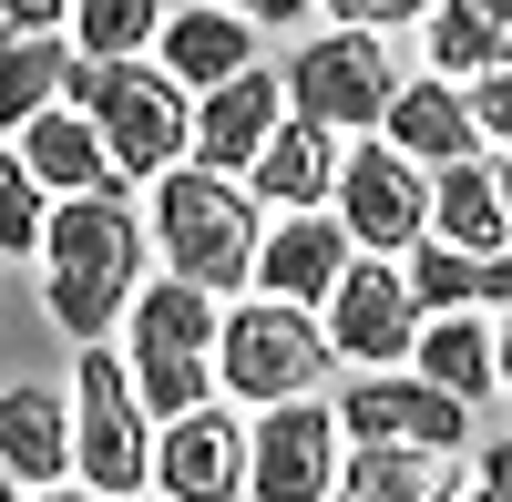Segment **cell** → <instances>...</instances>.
I'll list each match as a JSON object with an SVG mask.
<instances>
[{
    "mask_svg": "<svg viewBox=\"0 0 512 502\" xmlns=\"http://www.w3.org/2000/svg\"><path fill=\"white\" fill-rule=\"evenodd\" d=\"M400 287H410V308L420 318H451V308H502V287H512V267L502 257H461V246H400Z\"/></svg>",
    "mask_w": 512,
    "mask_h": 502,
    "instance_id": "603a6c76",
    "label": "cell"
},
{
    "mask_svg": "<svg viewBox=\"0 0 512 502\" xmlns=\"http://www.w3.org/2000/svg\"><path fill=\"white\" fill-rule=\"evenodd\" d=\"M62 472H72V400L41 380H0V482L52 492Z\"/></svg>",
    "mask_w": 512,
    "mask_h": 502,
    "instance_id": "5bb4252c",
    "label": "cell"
},
{
    "mask_svg": "<svg viewBox=\"0 0 512 502\" xmlns=\"http://www.w3.org/2000/svg\"><path fill=\"white\" fill-rule=\"evenodd\" d=\"M256 236L267 226H256V195L236 175H195V164L154 175V246H164V267H175L185 287H205V298L246 287Z\"/></svg>",
    "mask_w": 512,
    "mask_h": 502,
    "instance_id": "277c9868",
    "label": "cell"
},
{
    "mask_svg": "<svg viewBox=\"0 0 512 502\" xmlns=\"http://www.w3.org/2000/svg\"><path fill=\"white\" fill-rule=\"evenodd\" d=\"M328 482H338L328 400H267L246 421V502H328Z\"/></svg>",
    "mask_w": 512,
    "mask_h": 502,
    "instance_id": "30bf717a",
    "label": "cell"
},
{
    "mask_svg": "<svg viewBox=\"0 0 512 502\" xmlns=\"http://www.w3.org/2000/svg\"><path fill=\"white\" fill-rule=\"evenodd\" d=\"M0 502H21V492H11V482H0Z\"/></svg>",
    "mask_w": 512,
    "mask_h": 502,
    "instance_id": "836d02e7",
    "label": "cell"
},
{
    "mask_svg": "<svg viewBox=\"0 0 512 502\" xmlns=\"http://www.w3.org/2000/svg\"><path fill=\"white\" fill-rule=\"evenodd\" d=\"M512 52V0H431V82H482Z\"/></svg>",
    "mask_w": 512,
    "mask_h": 502,
    "instance_id": "cb8c5ba5",
    "label": "cell"
},
{
    "mask_svg": "<svg viewBox=\"0 0 512 502\" xmlns=\"http://www.w3.org/2000/svg\"><path fill=\"white\" fill-rule=\"evenodd\" d=\"M41 216H52V195L21 175V154H0V257H41Z\"/></svg>",
    "mask_w": 512,
    "mask_h": 502,
    "instance_id": "4316f807",
    "label": "cell"
},
{
    "mask_svg": "<svg viewBox=\"0 0 512 502\" xmlns=\"http://www.w3.org/2000/svg\"><path fill=\"white\" fill-rule=\"evenodd\" d=\"M328 380V339H318V308H287V298H246L236 318H216V390L267 410V400H308Z\"/></svg>",
    "mask_w": 512,
    "mask_h": 502,
    "instance_id": "8992f818",
    "label": "cell"
},
{
    "mask_svg": "<svg viewBox=\"0 0 512 502\" xmlns=\"http://www.w3.org/2000/svg\"><path fill=\"white\" fill-rule=\"evenodd\" d=\"M338 154H349V144H338V134H318V123H277V134L267 144H256V164H246V195H277L287 205V216H318V205H328V185H338Z\"/></svg>",
    "mask_w": 512,
    "mask_h": 502,
    "instance_id": "ffe728a7",
    "label": "cell"
},
{
    "mask_svg": "<svg viewBox=\"0 0 512 502\" xmlns=\"http://www.w3.org/2000/svg\"><path fill=\"white\" fill-rule=\"evenodd\" d=\"M175 11L185 0H72V41H82V62H144Z\"/></svg>",
    "mask_w": 512,
    "mask_h": 502,
    "instance_id": "d4e9b609",
    "label": "cell"
},
{
    "mask_svg": "<svg viewBox=\"0 0 512 502\" xmlns=\"http://www.w3.org/2000/svg\"><path fill=\"white\" fill-rule=\"evenodd\" d=\"M451 502H502V492H451Z\"/></svg>",
    "mask_w": 512,
    "mask_h": 502,
    "instance_id": "d6a6232c",
    "label": "cell"
},
{
    "mask_svg": "<svg viewBox=\"0 0 512 502\" xmlns=\"http://www.w3.org/2000/svg\"><path fill=\"white\" fill-rule=\"evenodd\" d=\"M123 380H134L144 421H185V410L216 400V298L185 277L134 287L123 308Z\"/></svg>",
    "mask_w": 512,
    "mask_h": 502,
    "instance_id": "7a4b0ae2",
    "label": "cell"
},
{
    "mask_svg": "<svg viewBox=\"0 0 512 502\" xmlns=\"http://www.w3.org/2000/svg\"><path fill=\"white\" fill-rule=\"evenodd\" d=\"M379 144H390L400 164H472L482 134H472V113H461V82H400L390 113H379Z\"/></svg>",
    "mask_w": 512,
    "mask_h": 502,
    "instance_id": "ac0fdd59",
    "label": "cell"
},
{
    "mask_svg": "<svg viewBox=\"0 0 512 502\" xmlns=\"http://www.w3.org/2000/svg\"><path fill=\"white\" fill-rule=\"evenodd\" d=\"M21 502H72V492H62V482H52V492H21Z\"/></svg>",
    "mask_w": 512,
    "mask_h": 502,
    "instance_id": "1f68e13d",
    "label": "cell"
},
{
    "mask_svg": "<svg viewBox=\"0 0 512 502\" xmlns=\"http://www.w3.org/2000/svg\"><path fill=\"white\" fill-rule=\"evenodd\" d=\"M328 216H338V236H349L359 257H400V246H420V226H431V175L400 164L390 144H359V154H338Z\"/></svg>",
    "mask_w": 512,
    "mask_h": 502,
    "instance_id": "ba28073f",
    "label": "cell"
},
{
    "mask_svg": "<svg viewBox=\"0 0 512 502\" xmlns=\"http://www.w3.org/2000/svg\"><path fill=\"white\" fill-rule=\"evenodd\" d=\"M11 154H21V175H31L41 195H123V185H113V164H103V134H93L72 103L31 113L21 134H11Z\"/></svg>",
    "mask_w": 512,
    "mask_h": 502,
    "instance_id": "d6986e66",
    "label": "cell"
},
{
    "mask_svg": "<svg viewBox=\"0 0 512 502\" xmlns=\"http://www.w3.org/2000/svg\"><path fill=\"white\" fill-rule=\"evenodd\" d=\"M410 380H431L441 400L461 410H492L502 400V339H492V318L482 308H451V318H420V339H410Z\"/></svg>",
    "mask_w": 512,
    "mask_h": 502,
    "instance_id": "2e32d148",
    "label": "cell"
},
{
    "mask_svg": "<svg viewBox=\"0 0 512 502\" xmlns=\"http://www.w3.org/2000/svg\"><path fill=\"white\" fill-rule=\"evenodd\" d=\"M338 31H400V21H431V0H328Z\"/></svg>",
    "mask_w": 512,
    "mask_h": 502,
    "instance_id": "83f0119b",
    "label": "cell"
},
{
    "mask_svg": "<svg viewBox=\"0 0 512 502\" xmlns=\"http://www.w3.org/2000/svg\"><path fill=\"white\" fill-rule=\"evenodd\" d=\"M246 62H256V21H236V11H205V0H185V11L154 31V72L175 82L185 103H195V93H216V82H236Z\"/></svg>",
    "mask_w": 512,
    "mask_h": 502,
    "instance_id": "e0dca14e",
    "label": "cell"
},
{
    "mask_svg": "<svg viewBox=\"0 0 512 502\" xmlns=\"http://www.w3.org/2000/svg\"><path fill=\"white\" fill-rule=\"evenodd\" d=\"M62 72H72L62 31L52 41H0V134H21L31 113H52L62 103Z\"/></svg>",
    "mask_w": 512,
    "mask_h": 502,
    "instance_id": "484cf974",
    "label": "cell"
},
{
    "mask_svg": "<svg viewBox=\"0 0 512 502\" xmlns=\"http://www.w3.org/2000/svg\"><path fill=\"white\" fill-rule=\"evenodd\" d=\"M277 93L297 123H318V134H379V113L400 93V62L379 31H318L308 52L277 72Z\"/></svg>",
    "mask_w": 512,
    "mask_h": 502,
    "instance_id": "52a82bcc",
    "label": "cell"
},
{
    "mask_svg": "<svg viewBox=\"0 0 512 502\" xmlns=\"http://www.w3.org/2000/svg\"><path fill=\"white\" fill-rule=\"evenodd\" d=\"M205 11H236V21H297V11H318V0H205Z\"/></svg>",
    "mask_w": 512,
    "mask_h": 502,
    "instance_id": "4dcf8cb0",
    "label": "cell"
},
{
    "mask_svg": "<svg viewBox=\"0 0 512 502\" xmlns=\"http://www.w3.org/2000/svg\"><path fill=\"white\" fill-rule=\"evenodd\" d=\"M349 257H359V246L338 236V216L318 205V216H277L267 236H256V267H246V277L267 287V298H287V308H318Z\"/></svg>",
    "mask_w": 512,
    "mask_h": 502,
    "instance_id": "9a60e30c",
    "label": "cell"
},
{
    "mask_svg": "<svg viewBox=\"0 0 512 502\" xmlns=\"http://www.w3.org/2000/svg\"><path fill=\"white\" fill-rule=\"evenodd\" d=\"M287 123V93L267 62H246L236 82H216V93H195V123H185V164L195 175H246L256 144H267Z\"/></svg>",
    "mask_w": 512,
    "mask_h": 502,
    "instance_id": "7c38bea8",
    "label": "cell"
},
{
    "mask_svg": "<svg viewBox=\"0 0 512 502\" xmlns=\"http://www.w3.org/2000/svg\"><path fill=\"white\" fill-rule=\"evenodd\" d=\"M154 492L164 502H236L246 492V431H236V410H185V421H164L154 431Z\"/></svg>",
    "mask_w": 512,
    "mask_h": 502,
    "instance_id": "4fadbf2b",
    "label": "cell"
},
{
    "mask_svg": "<svg viewBox=\"0 0 512 502\" xmlns=\"http://www.w3.org/2000/svg\"><path fill=\"white\" fill-rule=\"evenodd\" d=\"M338 502H451L461 472H451V451H410V441H359V451H338Z\"/></svg>",
    "mask_w": 512,
    "mask_h": 502,
    "instance_id": "7402d4cb",
    "label": "cell"
},
{
    "mask_svg": "<svg viewBox=\"0 0 512 502\" xmlns=\"http://www.w3.org/2000/svg\"><path fill=\"white\" fill-rule=\"evenodd\" d=\"M72 472L103 502L154 482V421H144L134 380H123V349H103V339L72 349Z\"/></svg>",
    "mask_w": 512,
    "mask_h": 502,
    "instance_id": "5b68a950",
    "label": "cell"
},
{
    "mask_svg": "<svg viewBox=\"0 0 512 502\" xmlns=\"http://www.w3.org/2000/svg\"><path fill=\"white\" fill-rule=\"evenodd\" d=\"M420 236L461 246V257H502V236H512V216H502V164L492 154L441 164V175H431V226H420Z\"/></svg>",
    "mask_w": 512,
    "mask_h": 502,
    "instance_id": "44dd1931",
    "label": "cell"
},
{
    "mask_svg": "<svg viewBox=\"0 0 512 502\" xmlns=\"http://www.w3.org/2000/svg\"><path fill=\"white\" fill-rule=\"evenodd\" d=\"M134 287H144V216L123 195H62L41 216V308L72 349L113 339Z\"/></svg>",
    "mask_w": 512,
    "mask_h": 502,
    "instance_id": "6da1fadb",
    "label": "cell"
},
{
    "mask_svg": "<svg viewBox=\"0 0 512 502\" xmlns=\"http://www.w3.org/2000/svg\"><path fill=\"white\" fill-rule=\"evenodd\" d=\"M72 21V0H0V41H52Z\"/></svg>",
    "mask_w": 512,
    "mask_h": 502,
    "instance_id": "f1b7e54d",
    "label": "cell"
},
{
    "mask_svg": "<svg viewBox=\"0 0 512 502\" xmlns=\"http://www.w3.org/2000/svg\"><path fill=\"white\" fill-rule=\"evenodd\" d=\"M461 113H472L482 144H502V123H512V72H482V93H461Z\"/></svg>",
    "mask_w": 512,
    "mask_h": 502,
    "instance_id": "f546056e",
    "label": "cell"
},
{
    "mask_svg": "<svg viewBox=\"0 0 512 502\" xmlns=\"http://www.w3.org/2000/svg\"><path fill=\"white\" fill-rule=\"evenodd\" d=\"M318 339H328V359L400 369L410 339H420V308L400 287V257H349V267H338V287L318 298Z\"/></svg>",
    "mask_w": 512,
    "mask_h": 502,
    "instance_id": "9c48e42d",
    "label": "cell"
},
{
    "mask_svg": "<svg viewBox=\"0 0 512 502\" xmlns=\"http://www.w3.org/2000/svg\"><path fill=\"white\" fill-rule=\"evenodd\" d=\"M62 103L103 134L113 185H144V175H175V164H185V123H195V103H185L154 62H82V52H72Z\"/></svg>",
    "mask_w": 512,
    "mask_h": 502,
    "instance_id": "3957f363",
    "label": "cell"
},
{
    "mask_svg": "<svg viewBox=\"0 0 512 502\" xmlns=\"http://www.w3.org/2000/svg\"><path fill=\"white\" fill-rule=\"evenodd\" d=\"M328 421H338V441H410V451H461L472 441V410L441 400L431 380H400V369H359Z\"/></svg>",
    "mask_w": 512,
    "mask_h": 502,
    "instance_id": "8fae6325",
    "label": "cell"
}]
</instances>
